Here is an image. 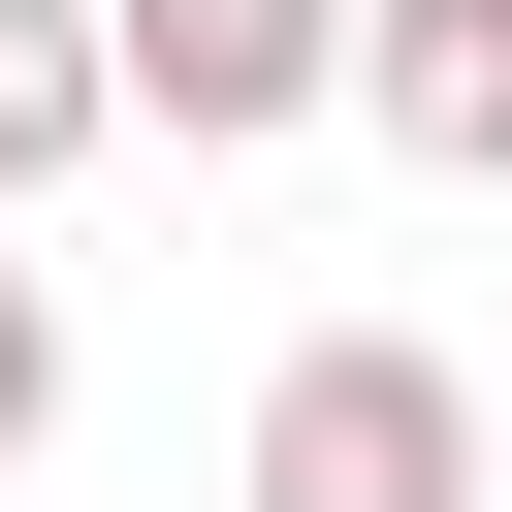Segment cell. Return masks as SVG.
<instances>
[{"mask_svg": "<svg viewBox=\"0 0 512 512\" xmlns=\"http://www.w3.org/2000/svg\"><path fill=\"white\" fill-rule=\"evenodd\" d=\"M256 512H480V384H448L416 320H320V352L256 384Z\"/></svg>", "mask_w": 512, "mask_h": 512, "instance_id": "cell-1", "label": "cell"}, {"mask_svg": "<svg viewBox=\"0 0 512 512\" xmlns=\"http://www.w3.org/2000/svg\"><path fill=\"white\" fill-rule=\"evenodd\" d=\"M96 64H128V128L256 160V128H320V96H352V0H96Z\"/></svg>", "mask_w": 512, "mask_h": 512, "instance_id": "cell-2", "label": "cell"}, {"mask_svg": "<svg viewBox=\"0 0 512 512\" xmlns=\"http://www.w3.org/2000/svg\"><path fill=\"white\" fill-rule=\"evenodd\" d=\"M352 128L416 192H512V0H352Z\"/></svg>", "mask_w": 512, "mask_h": 512, "instance_id": "cell-3", "label": "cell"}, {"mask_svg": "<svg viewBox=\"0 0 512 512\" xmlns=\"http://www.w3.org/2000/svg\"><path fill=\"white\" fill-rule=\"evenodd\" d=\"M64 160H128V64H96V0H0V224Z\"/></svg>", "mask_w": 512, "mask_h": 512, "instance_id": "cell-4", "label": "cell"}, {"mask_svg": "<svg viewBox=\"0 0 512 512\" xmlns=\"http://www.w3.org/2000/svg\"><path fill=\"white\" fill-rule=\"evenodd\" d=\"M0 448H64V288H32V224H0Z\"/></svg>", "mask_w": 512, "mask_h": 512, "instance_id": "cell-5", "label": "cell"}, {"mask_svg": "<svg viewBox=\"0 0 512 512\" xmlns=\"http://www.w3.org/2000/svg\"><path fill=\"white\" fill-rule=\"evenodd\" d=\"M480 512H512V416H480Z\"/></svg>", "mask_w": 512, "mask_h": 512, "instance_id": "cell-6", "label": "cell"}]
</instances>
